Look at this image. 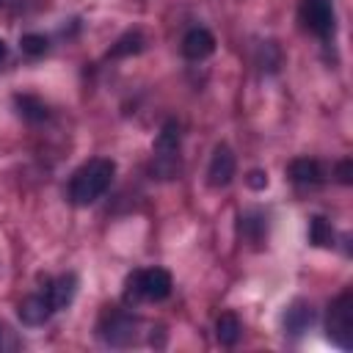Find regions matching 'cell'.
Listing matches in <instances>:
<instances>
[{"label":"cell","mask_w":353,"mask_h":353,"mask_svg":"<svg viewBox=\"0 0 353 353\" xmlns=\"http://www.w3.org/2000/svg\"><path fill=\"white\" fill-rule=\"evenodd\" d=\"M19 47H22V52H25V55L39 58V55H44V52H47L50 41H47L41 33H25V36L19 39Z\"/></svg>","instance_id":"cell-18"},{"label":"cell","mask_w":353,"mask_h":353,"mask_svg":"<svg viewBox=\"0 0 353 353\" xmlns=\"http://www.w3.org/2000/svg\"><path fill=\"white\" fill-rule=\"evenodd\" d=\"M0 6H3V0H0Z\"/></svg>","instance_id":"cell-23"},{"label":"cell","mask_w":353,"mask_h":353,"mask_svg":"<svg viewBox=\"0 0 353 353\" xmlns=\"http://www.w3.org/2000/svg\"><path fill=\"white\" fill-rule=\"evenodd\" d=\"M312 323H314V312H312V306L303 303V301H295V303L287 309V314H284V328H287L290 334H303Z\"/></svg>","instance_id":"cell-13"},{"label":"cell","mask_w":353,"mask_h":353,"mask_svg":"<svg viewBox=\"0 0 353 353\" xmlns=\"http://www.w3.org/2000/svg\"><path fill=\"white\" fill-rule=\"evenodd\" d=\"M0 336H3V328H0Z\"/></svg>","instance_id":"cell-22"},{"label":"cell","mask_w":353,"mask_h":353,"mask_svg":"<svg viewBox=\"0 0 353 353\" xmlns=\"http://www.w3.org/2000/svg\"><path fill=\"white\" fill-rule=\"evenodd\" d=\"M14 105H17V113H19L25 121H30V124H41V121L50 116L47 105H44L39 97H33V94H17V97H14Z\"/></svg>","instance_id":"cell-12"},{"label":"cell","mask_w":353,"mask_h":353,"mask_svg":"<svg viewBox=\"0 0 353 353\" xmlns=\"http://www.w3.org/2000/svg\"><path fill=\"white\" fill-rule=\"evenodd\" d=\"M113 174H116V163L108 160V157H94V160L83 163L74 171L72 182H69V199H72V204L74 207H88L97 199H102L105 190L113 182Z\"/></svg>","instance_id":"cell-1"},{"label":"cell","mask_w":353,"mask_h":353,"mask_svg":"<svg viewBox=\"0 0 353 353\" xmlns=\"http://www.w3.org/2000/svg\"><path fill=\"white\" fill-rule=\"evenodd\" d=\"M336 179L342 185H350V179H353V163L350 160H339L336 163Z\"/></svg>","instance_id":"cell-19"},{"label":"cell","mask_w":353,"mask_h":353,"mask_svg":"<svg viewBox=\"0 0 353 353\" xmlns=\"http://www.w3.org/2000/svg\"><path fill=\"white\" fill-rule=\"evenodd\" d=\"M325 334L336 347L342 350L353 347V292L350 290L339 292L331 301L328 317H325Z\"/></svg>","instance_id":"cell-3"},{"label":"cell","mask_w":353,"mask_h":353,"mask_svg":"<svg viewBox=\"0 0 353 353\" xmlns=\"http://www.w3.org/2000/svg\"><path fill=\"white\" fill-rule=\"evenodd\" d=\"M240 221H243V223H240L243 234H245L251 243H262V237H265V218H262L259 212H248V215H243Z\"/></svg>","instance_id":"cell-17"},{"label":"cell","mask_w":353,"mask_h":353,"mask_svg":"<svg viewBox=\"0 0 353 353\" xmlns=\"http://www.w3.org/2000/svg\"><path fill=\"white\" fill-rule=\"evenodd\" d=\"M309 240L314 245H320V248L334 245V229H331V223L323 215H314L312 218V223H309Z\"/></svg>","instance_id":"cell-16"},{"label":"cell","mask_w":353,"mask_h":353,"mask_svg":"<svg viewBox=\"0 0 353 353\" xmlns=\"http://www.w3.org/2000/svg\"><path fill=\"white\" fill-rule=\"evenodd\" d=\"M135 334H138V320L127 312H105L102 320H99V336L113 345V347H127L135 342Z\"/></svg>","instance_id":"cell-5"},{"label":"cell","mask_w":353,"mask_h":353,"mask_svg":"<svg viewBox=\"0 0 353 353\" xmlns=\"http://www.w3.org/2000/svg\"><path fill=\"white\" fill-rule=\"evenodd\" d=\"M6 55H8V44H6V41H3V39H0V61H3V58H6Z\"/></svg>","instance_id":"cell-21"},{"label":"cell","mask_w":353,"mask_h":353,"mask_svg":"<svg viewBox=\"0 0 353 353\" xmlns=\"http://www.w3.org/2000/svg\"><path fill=\"white\" fill-rule=\"evenodd\" d=\"M154 168L163 179L174 176V171L179 168V124L174 119H168L154 141Z\"/></svg>","instance_id":"cell-4"},{"label":"cell","mask_w":353,"mask_h":353,"mask_svg":"<svg viewBox=\"0 0 353 353\" xmlns=\"http://www.w3.org/2000/svg\"><path fill=\"white\" fill-rule=\"evenodd\" d=\"M77 276L74 273H61L58 279H52V281H47V287H44V292L50 295V301H52V306H55V312L58 309H66L72 301H74V295H77Z\"/></svg>","instance_id":"cell-10"},{"label":"cell","mask_w":353,"mask_h":353,"mask_svg":"<svg viewBox=\"0 0 353 353\" xmlns=\"http://www.w3.org/2000/svg\"><path fill=\"white\" fill-rule=\"evenodd\" d=\"M240 334H243V323H240L232 312H226V314L218 317V323H215V336H218L221 345H226V347L237 345Z\"/></svg>","instance_id":"cell-14"},{"label":"cell","mask_w":353,"mask_h":353,"mask_svg":"<svg viewBox=\"0 0 353 353\" xmlns=\"http://www.w3.org/2000/svg\"><path fill=\"white\" fill-rule=\"evenodd\" d=\"M290 179L295 185H303V188L320 185L323 182V165L312 157H298V160L290 163Z\"/></svg>","instance_id":"cell-11"},{"label":"cell","mask_w":353,"mask_h":353,"mask_svg":"<svg viewBox=\"0 0 353 353\" xmlns=\"http://www.w3.org/2000/svg\"><path fill=\"white\" fill-rule=\"evenodd\" d=\"M298 19L314 36L325 39V36L334 33V6H331V0H301Z\"/></svg>","instance_id":"cell-6"},{"label":"cell","mask_w":353,"mask_h":353,"mask_svg":"<svg viewBox=\"0 0 353 353\" xmlns=\"http://www.w3.org/2000/svg\"><path fill=\"white\" fill-rule=\"evenodd\" d=\"M143 50V36L138 30H130L124 33L113 47H110V55L113 58H124V55H138Z\"/></svg>","instance_id":"cell-15"},{"label":"cell","mask_w":353,"mask_h":353,"mask_svg":"<svg viewBox=\"0 0 353 353\" xmlns=\"http://www.w3.org/2000/svg\"><path fill=\"white\" fill-rule=\"evenodd\" d=\"M215 52V36L207 28H190L182 39V55L190 61H204Z\"/></svg>","instance_id":"cell-9"},{"label":"cell","mask_w":353,"mask_h":353,"mask_svg":"<svg viewBox=\"0 0 353 353\" xmlns=\"http://www.w3.org/2000/svg\"><path fill=\"white\" fill-rule=\"evenodd\" d=\"M234 168H237V160H234L232 149L226 143H221L212 152V160H210V168H207V182L212 188H226L234 176Z\"/></svg>","instance_id":"cell-8"},{"label":"cell","mask_w":353,"mask_h":353,"mask_svg":"<svg viewBox=\"0 0 353 353\" xmlns=\"http://www.w3.org/2000/svg\"><path fill=\"white\" fill-rule=\"evenodd\" d=\"M171 273L163 270V268H146V270H135L130 273L127 279V287H124V301L127 303H138V301H165L171 295Z\"/></svg>","instance_id":"cell-2"},{"label":"cell","mask_w":353,"mask_h":353,"mask_svg":"<svg viewBox=\"0 0 353 353\" xmlns=\"http://www.w3.org/2000/svg\"><path fill=\"white\" fill-rule=\"evenodd\" d=\"M245 182H248L254 190H262V188H268V174H265V171H251Z\"/></svg>","instance_id":"cell-20"},{"label":"cell","mask_w":353,"mask_h":353,"mask_svg":"<svg viewBox=\"0 0 353 353\" xmlns=\"http://www.w3.org/2000/svg\"><path fill=\"white\" fill-rule=\"evenodd\" d=\"M52 312H55V306H52V301H50V295L44 290L22 298L19 309H17V314H19V320L25 325H44L52 317Z\"/></svg>","instance_id":"cell-7"}]
</instances>
